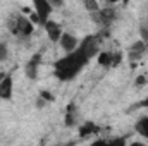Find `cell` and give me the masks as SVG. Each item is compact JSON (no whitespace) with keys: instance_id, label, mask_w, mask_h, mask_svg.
Returning <instances> with one entry per match:
<instances>
[{"instance_id":"cell-23","label":"cell","mask_w":148,"mask_h":146,"mask_svg":"<svg viewBox=\"0 0 148 146\" xmlns=\"http://www.w3.org/2000/svg\"><path fill=\"white\" fill-rule=\"evenodd\" d=\"M55 146H59V145H55Z\"/></svg>"},{"instance_id":"cell-20","label":"cell","mask_w":148,"mask_h":146,"mask_svg":"<svg viewBox=\"0 0 148 146\" xmlns=\"http://www.w3.org/2000/svg\"><path fill=\"white\" fill-rule=\"evenodd\" d=\"M138 107H145V108H148V95H147V98H145V100H141V102L138 103Z\"/></svg>"},{"instance_id":"cell-10","label":"cell","mask_w":148,"mask_h":146,"mask_svg":"<svg viewBox=\"0 0 148 146\" xmlns=\"http://www.w3.org/2000/svg\"><path fill=\"white\" fill-rule=\"evenodd\" d=\"M14 95V79L10 74H7V77L0 83V100H12Z\"/></svg>"},{"instance_id":"cell-19","label":"cell","mask_w":148,"mask_h":146,"mask_svg":"<svg viewBox=\"0 0 148 146\" xmlns=\"http://www.w3.org/2000/svg\"><path fill=\"white\" fill-rule=\"evenodd\" d=\"M147 83H148L147 76H138V77H136V86H138V88H140V86H145Z\"/></svg>"},{"instance_id":"cell-17","label":"cell","mask_w":148,"mask_h":146,"mask_svg":"<svg viewBox=\"0 0 148 146\" xmlns=\"http://www.w3.org/2000/svg\"><path fill=\"white\" fill-rule=\"evenodd\" d=\"M140 35H141V41L147 45V50H148V28H147V26H141Z\"/></svg>"},{"instance_id":"cell-11","label":"cell","mask_w":148,"mask_h":146,"mask_svg":"<svg viewBox=\"0 0 148 146\" xmlns=\"http://www.w3.org/2000/svg\"><path fill=\"white\" fill-rule=\"evenodd\" d=\"M90 146H127V143H126V138L124 136H119V138H110V139L98 138V139H95Z\"/></svg>"},{"instance_id":"cell-3","label":"cell","mask_w":148,"mask_h":146,"mask_svg":"<svg viewBox=\"0 0 148 146\" xmlns=\"http://www.w3.org/2000/svg\"><path fill=\"white\" fill-rule=\"evenodd\" d=\"M93 17V21L102 28V29H110L112 23L117 19V12H115V9L110 7V5H105V7H102L95 16H91Z\"/></svg>"},{"instance_id":"cell-6","label":"cell","mask_w":148,"mask_h":146,"mask_svg":"<svg viewBox=\"0 0 148 146\" xmlns=\"http://www.w3.org/2000/svg\"><path fill=\"white\" fill-rule=\"evenodd\" d=\"M43 29H45L47 36H48V40H50L52 43H59L60 36L64 35V28H62L57 21H52V19L43 26Z\"/></svg>"},{"instance_id":"cell-5","label":"cell","mask_w":148,"mask_h":146,"mask_svg":"<svg viewBox=\"0 0 148 146\" xmlns=\"http://www.w3.org/2000/svg\"><path fill=\"white\" fill-rule=\"evenodd\" d=\"M97 60L102 67L105 69H112L115 65H119L122 62V53L121 52H107V50H100V53L97 55Z\"/></svg>"},{"instance_id":"cell-13","label":"cell","mask_w":148,"mask_h":146,"mask_svg":"<svg viewBox=\"0 0 148 146\" xmlns=\"http://www.w3.org/2000/svg\"><path fill=\"white\" fill-rule=\"evenodd\" d=\"M134 132L141 138L148 139V115H141L136 122H134Z\"/></svg>"},{"instance_id":"cell-22","label":"cell","mask_w":148,"mask_h":146,"mask_svg":"<svg viewBox=\"0 0 148 146\" xmlns=\"http://www.w3.org/2000/svg\"><path fill=\"white\" fill-rule=\"evenodd\" d=\"M5 77H7V72H3V71H0V83H2V81H3Z\"/></svg>"},{"instance_id":"cell-21","label":"cell","mask_w":148,"mask_h":146,"mask_svg":"<svg viewBox=\"0 0 148 146\" xmlns=\"http://www.w3.org/2000/svg\"><path fill=\"white\" fill-rule=\"evenodd\" d=\"M129 146H148V145H145L143 141H133V143H131Z\"/></svg>"},{"instance_id":"cell-8","label":"cell","mask_w":148,"mask_h":146,"mask_svg":"<svg viewBox=\"0 0 148 146\" xmlns=\"http://www.w3.org/2000/svg\"><path fill=\"white\" fill-rule=\"evenodd\" d=\"M145 53H147V45H145L141 40L134 41V43L129 45V48H127V59H129V62H138L140 59H143Z\"/></svg>"},{"instance_id":"cell-14","label":"cell","mask_w":148,"mask_h":146,"mask_svg":"<svg viewBox=\"0 0 148 146\" xmlns=\"http://www.w3.org/2000/svg\"><path fill=\"white\" fill-rule=\"evenodd\" d=\"M83 5H84V9L88 10V14H91V16H95V14L102 9V5H100L98 2H95V0H84Z\"/></svg>"},{"instance_id":"cell-1","label":"cell","mask_w":148,"mask_h":146,"mask_svg":"<svg viewBox=\"0 0 148 146\" xmlns=\"http://www.w3.org/2000/svg\"><path fill=\"white\" fill-rule=\"evenodd\" d=\"M100 36L98 35H88L79 41V46L73 53H66L64 57L57 59L53 62V74L60 83H69L74 77H77L79 72L86 64L91 62L100 53Z\"/></svg>"},{"instance_id":"cell-18","label":"cell","mask_w":148,"mask_h":146,"mask_svg":"<svg viewBox=\"0 0 148 146\" xmlns=\"http://www.w3.org/2000/svg\"><path fill=\"white\" fill-rule=\"evenodd\" d=\"M40 98H43L45 102H53V100H55V98L52 96V93H48V91H41V93H40Z\"/></svg>"},{"instance_id":"cell-2","label":"cell","mask_w":148,"mask_h":146,"mask_svg":"<svg viewBox=\"0 0 148 146\" xmlns=\"http://www.w3.org/2000/svg\"><path fill=\"white\" fill-rule=\"evenodd\" d=\"M9 29L14 36L21 38V40H29L35 33V24L29 21V17L19 14L14 17V21L9 23Z\"/></svg>"},{"instance_id":"cell-15","label":"cell","mask_w":148,"mask_h":146,"mask_svg":"<svg viewBox=\"0 0 148 146\" xmlns=\"http://www.w3.org/2000/svg\"><path fill=\"white\" fill-rule=\"evenodd\" d=\"M74 119H76V105L71 103L67 107V113H66V126H73Z\"/></svg>"},{"instance_id":"cell-7","label":"cell","mask_w":148,"mask_h":146,"mask_svg":"<svg viewBox=\"0 0 148 146\" xmlns=\"http://www.w3.org/2000/svg\"><path fill=\"white\" fill-rule=\"evenodd\" d=\"M40 64H41V52H36V53L28 60V64H26V67H24V72H26V76H28V79L35 81V79L38 77Z\"/></svg>"},{"instance_id":"cell-12","label":"cell","mask_w":148,"mask_h":146,"mask_svg":"<svg viewBox=\"0 0 148 146\" xmlns=\"http://www.w3.org/2000/svg\"><path fill=\"white\" fill-rule=\"evenodd\" d=\"M98 132H100V127H98L95 122H84V124H81L79 129H77L79 138H90V136H95V134H98Z\"/></svg>"},{"instance_id":"cell-16","label":"cell","mask_w":148,"mask_h":146,"mask_svg":"<svg viewBox=\"0 0 148 146\" xmlns=\"http://www.w3.org/2000/svg\"><path fill=\"white\" fill-rule=\"evenodd\" d=\"M9 59V46L5 41H0V62H5Z\"/></svg>"},{"instance_id":"cell-9","label":"cell","mask_w":148,"mask_h":146,"mask_svg":"<svg viewBox=\"0 0 148 146\" xmlns=\"http://www.w3.org/2000/svg\"><path fill=\"white\" fill-rule=\"evenodd\" d=\"M59 43H60V46H62V50L66 53H73L74 50L79 46V40L73 33H64L60 36V40H59Z\"/></svg>"},{"instance_id":"cell-4","label":"cell","mask_w":148,"mask_h":146,"mask_svg":"<svg viewBox=\"0 0 148 146\" xmlns=\"http://www.w3.org/2000/svg\"><path fill=\"white\" fill-rule=\"evenodd\" d=\"M33 7H35V16L38 17V26L43 28L50 21V16L53 12V7H52L50 0H35L33 2Z\"/></svg>"},{"instance_id":"cell-24","label":"cell","mask_w":148,"mask_h":146,"mask_svg":"<svg viewBox=\"0 0 148 146\" xmlns=\"http://www.w3.org/2000/svg\"><path fill=\"white\" fill-rule=\"evenodd\" d=\"M40 146H43V145H40Z\"/></svg>"}]
</instances>
